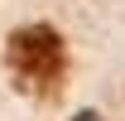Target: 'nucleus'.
Listing matches in <instances>:
<instances>
[{
    "label": "nucleus",
    "mask_w": 125,
    "mask_h": 121,
    "mask_svg": "<svg viewBox=\"0 0 125 121\" xmlns=\"http://www.w3.org/2000/svg\"><path fill=\"white\" fill-rule=\"evenodd\" d=\"M5 68H10L19 92L58 97L62 77H67V44H62V34L53 24H24L5 44Z\"/></svg>",
    "instance_id": "nucleus-1"
},
{
    "label": "nucleus",
    "mask_w": 125,
    "mask_h": 121,
    "mask_svg": "<svg viewBox=\"0 0 125 121\" xmlns=\"http://www.w3.org/2000/svg\"><path fill=\"white\" fill-rule=\"evenodd\" d=\"M72 121H101V111H92V106H87V111H77Z\"/></svg>",
    "instance_id": "nucleus-2"
}]
</instances>
